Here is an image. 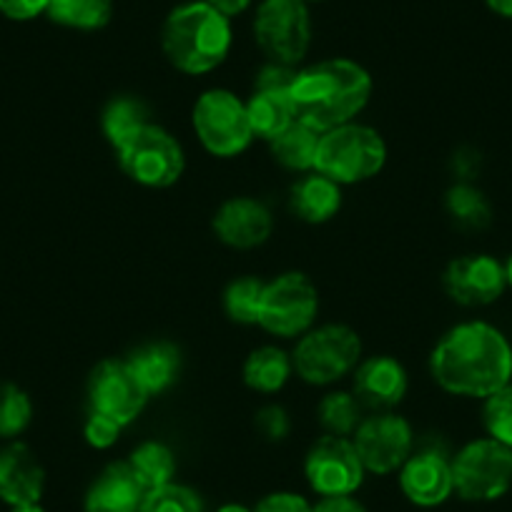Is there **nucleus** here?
I'll use <instances>...</instances> for the list:
<instances>
[{
	"label": "nucleus",
	"instance_id": "nucleus-20",
	"mask_svg": "<svg viewBox=\"0 0 512 512\" xmlns=\"http://www.w3.org/2000/svg\"><path fill=\"white\" fill-rule=\"evenodd\" d=\"M342 209V186L319 171L302 174L289 189V211L304 224H324Z\"/></svg>",
	"mask_w": 512,
	"mask_h": 512
},
{
	"label": "nucleus",
	"instance_id": "nucleus-36",
	"mask_svg": "<svg viewBox=\"0 0 512 512\" xmlns=\"http://www.w3.org/2000/svg\"><path fill=\"white\" fill-rule=\"evenodd\" d=\"M289 415L284 412V407L279 405H267L256 412V430L262 432L267 440H284L289 435Z\"/></svg>",
	"mask_w": 512,
	"mask_h": 512
},
{
	"label": "nucleus",
	"instance_id": "nucleus-35",
	"mask_svg": "<svg viewBox=\"0 0 512 512\" xmlns=\"http://www.w3.org/2000/svg\"><path fill=\"white\" fill-rule=\"evenodd\" d=\"M297 73V66H284V63L269 61L259 71V76H256L254 91H292Z\"/></svg>",
	"mask_w": 512,
	"mask_h": 512
},
{
	"label": "nucleus",
	"instance_id": "nucleus-10",
	"mask_svg": "<svg viewBox=\"0 0 512 512\" xmlns=\"http://www.w3.org/2000/svg\"><path fill=\"white\" fill-rule=\"evenodd\" d=\"M256 46L274 63L297 66L312 43V18L304 0H262L254 16Z\"/></svg>",
	"mask_w": 512,
	"mask_h": 512
},
{
	"label": "nucleus",
	"instance_id": "nucleus-15",
	"mask_svg": "<svg viewBox=\"0 0 512 512\" xmlns=\"http://www.w3.org/2000/svg\"><path fill=\"white\" fill-rule=\"evenodd\" d=\"M352 387L359 405L369 412H392L407 395L410 379L400 359L390 354H374L362 359L354 369Z\"/></svg>",
	"mask_w": 512,
	"mask_h": 512
},
{
	"label": "nucleus",
	"instance_id": "nucleus-40",
	"mask_svg": "<svg viewBox=\"0 0 512 512\" xmlns=\"http://www.w3.org/2000/svg\"><path fill=\"white\" fill-rule=\"evenodd\" d=\"M214 11H219L221 16H226L231 21L234 16H241L246 8L251 6V0H206Z\"/></svg>",
	"mask_w": 512,
	"mask_h": 512
},
{
	"label": "nucleus",
	"instance_id": "nucleus-17",
	"mask_svg": "<svg viewBox=\"0 0 512 512\" xmlns=\"http://www.w3.org/2000/svg\"><path fill=\"white\" fill-rule=\"evenodd\" d=\"M400 487L417 507H437L455 492L452 462L437 450L412 452L400 467Z\"/></svg>",
	"mask_w": 512,
	"mask_h": 512
},
{
	"label": "nucleus",
	"instance_id": "nucleus-45",
	"mask_svg": "<svg viewBox=\"0 0 512 512\" xmlns=\"http://www.w3.org/2000/svg\"><path fill=\"white\" fill-rule=\"evenodd\" d=\"M304 3H322V0H304Z\"/></svg>",
	"mask_w": 512,
	"mask_h": 512
},
{
	"label": "nucleus",
	"instance_id": "nucleus-11",
	"mask_svg": "<svg viewBox=\"0 0 512 512\" xmlns=\"http://www.w3.org/2000/svg\"><path fill=\"white\" fill-rule=\"evenodd\" d=\"M364 470L372 475H392L412 455L415 432L407 417L397 412H369L352 435Z\"/></svg>",
	"mask_w": 512,
	"mask_h": 512
},
{
	"label": "nucleus",
	"instance_id": "nucleus-2",
	"mask_svg": "<svg viewBox=\"0 0 512 512\" xmlns=\"http://www.w3.org/2000/svg\"><path fill=\"white\" fill-rule=\"evenodd\" d=\"M372 88V76L357 61L329 58L302 68L289 93L297 121L327 134L332 128L352 123L367 108Z\"/></svg>",
	"mask_w": 512,
	"mask_h": 512
},
{
	"label": "nucleus",
	"instance_id": "nucleus-13",
	"mask_svg": "<svg viewBox=\"0 0 512 512\" xmlns=\"http://www.w3.org/2000/svg\"><path fill=\"white\" fill-rule=\"evenodd\" d=\"M149 400L151 395L131 372L126 359H103L93 367L91 377H88L91 410L111 417L121 427H128L131 422L139 420Z\"/></svg>",
	"mask_w": 512,
	"mask_h": 512
},
{
	"label": "nucleus",
	"instance_id": "nucleus-22",
	"mask_svg": "<svg viewBox=\"0 0 512 512\" xmlns=\"http://www.w3.org/2000/svg\"><path fill=\"white\" fill-rule=\"evenodd\" d=\"M246 116H249L251 131L254 139L274 141L279 134H284L294 121H297V111H294L292 93L289 91H254L246 101Z\"/></svg>",
	"mask_w": 512,
	"mask_h": 512
},
{
	"label": "nucleus",
	"instance_id": "nucleus-3",
	"mask_svg": "<svg viewBox=\"0 0 512 512\" xmlns=\"http://www.w3.org/2000/svg\"><path fill=\"white\" fill-rule=\"evenodd\" d=\"M234 43L231 21L206 3L194 0L174 8L161 28V48L176 71L204 76L226 61Z\"/></svg>",
	"mask_w": 512,
	"mask_h": 512
},
{
	"label": "nucleus",
	"instance_id": "nucleus-8",
	"mask_svg": "<svg viewBox=\"0 0 512 512\" xmlns=\"http://www.w3.org/2000/svg\"><path fill=\"white\" fill-rule=\"evenodd\" d=\"M450 462L455 492L462 500H500L512 487V450L492 437L467 442Z\"/></svg>",
	"mask_w": 512,
	"mask_h": 512
},
{
	"label": "nucleus",
	"instance_id": "nucleus-14",
	"mask_svg": "<svg viewBox=\"0 0 512 512\" xmlns=\"http://www.w3.org/2000/svg\"><path fill=\"white\" fill-rule=\"evenodd\" d=\"M442 287L462 307H487L505 292V264L490 254L457 256L442 274Z\"/></svg>",
	"mask_w": 512,
	"mask_h": 512
},
{
	"label": "nucleus",
	"instance_id": "nucleus-7",
	"mask_svg": "<svg viewBox=\"0 0 512 512\" xmlns=\"http://www.w3.org/2000/svg\"><path fill=\"white\" fill-rule=\"evenodd\" d=\"M116 156L123 174L146 189H169L186 169L184 149L159 123H146L126 144L118 146Z\"/></svg>",
	"mask_w": 512,
	"mask_h": 512
},
{
	"label": "nucleus",
	"instance_id": "nucleus-39",
	"mask_svg": "<svg viewBox=\"0 0 512 512\" xmlns=\"http://www.w3.org/2000/svg\"><path fill=\"white\" fill-rule=\"evenodd\" d=\"M312 512H367V507L352 495H334L322 497L317 505H312Z\"/></svg>",
	"mask_w": 512,
	"mask_h": 512
},
{
	"label": "nucleus",
	"instance_id": "nucleus-30",
	"mask_svg": "<svg viewBox=\"0 0 512 512\" xmlns=\"http://www.w3.org/2000/svg\"><path fill=\"white\" fill-rule=\"evenodd\" d=\"M33 420V402L26 390L13 382H0V437L13 440Z\"/></svg>",
	"mask_w": 512,
	"mask_h": 512
},
{
	"label": "nucleus",
	"instance_id": "nucleus-25",
	"mask_svg": "<svg viewBox=\"0 0 512 512\" xmlns=\"http://www.w3.org/2000/svg\"><path fill=\"white\" fill-rule=\"evenodd\" d=\"M146 123H151L149 111H146V103L139 96H116L103 108V136H106L113 149L126 144Z\"/></svg>",
	"mask_w": 512,
	"mask_h": 512
},
{
	"label": "nucleus",
	"instance_id": "nucleus-21",
	"mask_svg": "<svg viewBox=\"0 0 512 512\" xmlns=\"http://www.w3.org/2000/svg\"><path fill=\"white\" fill-rule=\"evenodd\" d=\"M126 362L151 397L164 395L166 390H171L181 372L179 347L171 342H164V339L139 347L136 352L128 354Z\"/></svg>",
	"mask_w": 512,
	"mask_h": 512
},
{
	"label": "nucleus",
	"instance_id": "nucleus-29",
	"mask_svg": "<svg viewBox=\"0 0 512 512\" xmlns=\"http://www.w3.org/2000/svg\"><path fill=\"white\" fill-rule=\"evenodd\" d=\"M264 284L267 282L251 277V274L234 279L224 292L226 317L236 324H244V327L259 324V304H262Z\"/></svg>",
	"mask_w": 512,
	"mask_h": 512
},
{
	"label": "nucleus",
	"instance_id": "nucleus-41",
	"mask_svg": "<svg viewBox=\"0 0 512 512\" xmlns=\"http://www.w3.org/2000/svg\"><path fill=\"white\" fill-rule=\"evenodd\" d=\"M487 6H490L492 13L502 18H512V0H487Z\"/></svg>",
	"mask_w": 512,
	"mask_h": 512
},
{
	"label": "nucleus",
	"instance_id": "nucleus-27",
	"mask_svg": "<svg viewBox=\"0 0 512 512\" xmlns=\"http://www.w3.org/2000/svg\"><path fill=\"white\" fill-rule=\"evenodd\" d=\"M46 13L58 26L101 31L113 16V0H51Z\"/></svg>",
	"mask_w": 512,
	"mask_h": 512
},
{
	"label": "nucleus",
	"instance_id": "nucleus-26",
	"mask_svg": "<svg viewBox=\"0 0 512 512\" xmlns=\"http://www.w3.org/2000/svg\"><path fill=\"white\" fill-rule=\"evenodd\" d=\"M126 462L128 467L134 470V475L139 477L141 485L146 487V492L174 482L176 457L174 452H171V447L164 445V442H141V445L128 455Z\"/></svg>",
	"mask_w": 512,
	"mask_h": 512
},
{
	"label": "nucleus",
	"instance_id": "nucleus-28",
	"mask_svg": "<svg viewBox=\"0 0 512 512\" xmlns=\"http://www.w3.org/2000/svg\"><path fill=\"white\" fill-rule=\"evenodd\" d=\"M364 407L354 397V392H329L319 400L317 417L319 425L324 427V435H337V437H352L357 432L359 422L364 420L362 415Z\"/></svg>",
	"mask_w": 512,
	"mask_h": 512
},
{
	"label": "nucleus",
	"instance_id": "nucleus-24",
	"mask_svg": "<svg viewBox=\"0 0 512 512\" xmlns=\"http://www.w3.org/2000/svg\"><path fill=\"white\" fill-rule=\"evenodd\" d=\"M319 139H322L319 131L309 128L307 123L294 121L284 134L269 141V146H272L274 161L282 169L294 171V174H309L314 171V161H317Z\"/></svg>",
	"mask_w": 512,
	"mask_h": 512
},
{
	"label": "nucleus",
	"instance_id": "nucleus-23",
	"mask_svg": "<svg viewBox=\"0 0 512 512\" xmlns=\"http://www.w3.org/2000/svg\"><path fill=\"white\" fill-rule=\"evenodd\" d=\"M294 372L292 357L284 349L264 344L254 349L244 362V384L259 395H274L289 382Z\"/></svg>",
	"mask_w": 512,
	"mask_h": 512
},
{
	"label": "nucleus",
	"instance_id": "nucleus-18",
	"mask_svg": "<svg viewBox=\"0 0 512 512\" xmlns=\"http://www.w3.org/2000/svg\"><path fill=\"white\" fill-rule=\"evenodd\" d=\"M46 490V470L36 452L23 442L0 447V500L11 507L41 502Z\"/></svg>",
	"mask_w": 512,
	"mask_h": 512
},
{
	"label": "nucleus",
	"instance_id": "nucleus-42",
	"mask_svg": "<svg viewBox=\"0 0 512 512\" xmlns=\"http://www.w3.org/2000/svg\"><path fill=\"white\" fill-rule=\"evenodd\" d=\"M216 512H254V510H249L246 505H239V502H229V505H221Z\"/></svg>",
	"mask_w": 512,
	"mask_h": 512
},
{
	"label": "nucleus",
	"instance_id": "nucleus-16",
	"mask_svg": "<svg viewBox=\"0 0 512 512\" xmlns=\"http://www.w3.org/2000/svg\"><path fill=\"white\" fill-rule=\"evenodd\" d=\"M214 231L221 244L249 251L269 241L274 231V216L259 199L234 196L216 209Z\"/></svg>",
	"mask_w": 512,
	"mask_h": 512
},
{
	"label": "nucleus",
	"instance_id": "nucleus-9",
	"mask_svg": "<svg viewBox=\"0 0 512 512\" xmlns=\"http://www.w3.org/2000/svg\"><path fill=\"white\" fill-rule=\"evenodd\" d=\"M319 312V292L302 272H284L264 284L259 304V327L274 337H302L314 327Z\"/></svg>",
	"mask_w": 512,
	"mask_h": 512
},
{
	"label": "nucleus",
	"instance_id": "nucleus-5",
	"mask_svg": "<svg viewBox=\"0 0 512 512\" xmlns=\"http://www.w3.org/2000/svg\"><path fill=\"white\" fill-rule=\"evenodd\" d=\"M362 362V339L347 324H322L299 337L292 352L294 372L312 387L339 382Z\"/></svg>",
	"mask_w": 512,
	"mask_h": 512
},
{
	"label": "nucleus",
	"instance_id": "nucleus-31",
	"mask_svg": "<svg viewBox=\"0 0 512 512\" xmlns=\"http://www.w3.org/2000/svg\"><path fill=\"white\" fill-rule=\"evenodd\" d=\"M139 512H204V502L191 487L169 482L146 492Z\"/></svg>",
	"mask_w": 512,
	"mask_h": 512
},
{
	"label": "nucleus",
	"instance_id": "nucleus-33",
	"mask_svg": "<svg viewBox=\"0 0 512 512\" xmlns=\"http://www.w3.org/2000/svg\"><path fill=\"white\" fill-rule=\"evenodd\" d=\"M447 209H450V214L465 226H482L490 219L487 201L482 199L480 191L472 189V186L467 184L450 189V194H447Z\"/></svg>",
	"mask_w": 512,
	"mask_h": 512
},
{
	"label": "nucleus",
	"instance_id": "nucleus-34",
	"mask_svg": "<svg viewBox=\"0 0 512 512\" xmlns=\"http://www.w3.org/2000/svg\"><path fill=\"white\" fill-rule=\"evenodd\" d=\"M121 430L123 427L116 420L93 410L86 417V422H83V437H86V442L93 450H108V447L116 445L118 437H121Z\"/></svg>",
	"mask_w": 512,
	"mask_h": 512
},
{
	"label": "nucleus",
	"instance_id": "nucleus-12",
	"mask_svg": "<svg viewBox=\"0 0 512 512\" xmlns=\"http://www.w3.org/2000/svg\"><path fill=\"white\" fill-rule=\"evenodd\" d=\"M364 470L352 437L322 435L304 457V477L319 497L354 495L362 487Z\"/></svg>",
	"mask_w": 512,
	"mask_h": 512
},
{
	"label": "nucleus",
	"instance_id": "nucleus-43",
	"mask_svg": "<svg viewBox=\"0 0 512 512\" xmlns=\"http://www.w3.org/2000/svg\"><path fill=\"white\" fill-rule=\"evenodd\" d=\"M11 512H46L41 507V502H33V505H18V507H13Z\"/></svg>",
	"mask_w": 512,
	"mask_h": 512
},
{
	"label": "nucleus",
	"instance_id": "nucleus-44",
	"mask_svg": "<svg viewBox=\"0 0 512 512\" xmlns=\"http://www.w3.org/2000/svg\"><path fill=\"white\" fill-rule=\"evenodd\" d=\"M505 279H507V287H512V256L505 262Z\"/></svg>",
	"mask_w": 512,
	"mask_h": 512
},
{
	"label": "nucleus",
	"instance_id": "nucleus-37",
	"mask_svg": "<svg viewBox=\"0 0 512 512\" xmlns=\"http://www.w3.org/2000/svg\"><path fill=\"white\" fill-rule=\"evenodd\" d=\"M254 512H312V505L297 492H272L259 500Z\"/></svg>",
	"mask_w": 512,
	"mask_h": 512
},
{
	"label": "nucleus",
	"instance_id": "nucleus-4",
	"mask_svg": "<svg viewBox=\"0 0 512 512\" xmlns=\"http://www.w3.org/2000/svg\"><path fill=\"white\" fill-rule=\"evenodd\" d=\"M384 164H387V144L379 131L352 121L322 134L314 171L339 186H352L374 179Z\"/></svg>",
	"mask_w": 512,
	"mask_h": 512
},
{
	"label": "nucleus",
	"instance_id": "nucleus-32",
	"mask_svg": "<svg viewBox=\"0 0 512 512\" xmlns=\"http://www.w3.org/2000/svg\"><path fill=\"white\" fill-rule=\"evenodd\" d=\"M482 425H485L487 437L512 450V382L487 397L482 407Z\"/></svg>",
	"mask_w": 512,
	"mask_h": 512
},
{
	"label": "nucleus",
	"instance_id": "nucleus-6",
	"mask_svg": "<svg viewBox=\"0 0 512 512\" xmlns=\"http://www.w3.org/2000/svg\"><path fill=\"white\" fill-rule=\"evenodd\" d=\"M191 123L201 146L219 159H234L244 154L254 141V131L246 116V101L226 88H209L201 93L191 111Z\"/></svg>",
	"mask_w": 512,
	"mask_h": 512
},
{
	"label": "nucleus",
	"instance_id": "nucleus-1",
	"mask_svg": "<svg viewBox=\"0 0 512 512\" xmlns=\"http://www.w3.org/2000/svg\"><path fill=\"white\" fill-rule=\"evenodd\" d=\"M430 374L447 395L487 400L512 382V344L492 324L462 322L435 344Z\"/></svg>",
	"mask_w": 512,
	"mask_h": 512
},
{
	"label": "nucleus",
	"instance_id": "nucleus-38",
	"mask_svg": "<svg viewBox=\"0 0 512 512\" xmlns=\"http://www.w3.org/2000/svg\"><path fill=\"white\" fill-rule=\"evenodd\" d=\"M51 0H0V13L11 21H33L48 11Z\"/></svg>",
	"mask_w": 512,
	"mask_h": 512
},
{
	"label": "nucleus",
	"instance_id": "nucleus-19",
	"mask_svg": "<svg viewBox=\"0 0 512 512\" xmlns=\"http://www.w3.org/2000/svg\"><path fill=\"white\" fill-rule=\"evenodd\" d=\"M146 497L128 462H111L86 492V512H139Z\"/></svg>",
	"mask_w": 512,
	"mask_h": 512
}]
</instances>
